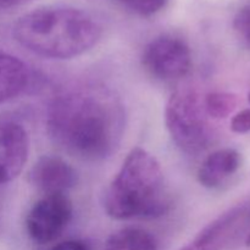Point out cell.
Segmentation results:
<instances>
[{
    "label": "cell",
    "instance_id": "cell-1",
    "mask_svg": "<svg viewBox=\"0 0 250 250\" xmlns=\"http://www.w3.org/2000/svg\"><path fill=\"white\" fill-rule=\"evenodd\" d=\"M126 127L120 98L102 84H83L56 95L46 112L54 143L71 156L102 161L119 149Z\"/></svg>",
    "mask_w": 250,
    "mask_h": 250
},
{
    "label": "cell",
    "instance_id": "cell-2",
    "mask_svg": "<svg viewBox=\"0 0 250 250\" xmlns=\"http://www.w3.org/2000/svg\"><path fill=\"white\" fill-rule=\"evenodd\" d=\"M12 36L20 45L36 55L65 60L94 48L103 36V27L84 10L49 6L20 17Z\"/></svg>",
    "mask_w": 250,
    "mask_h": 250
},
{
    "label": "cell",
    "instance_id": "cell-3",
    "mask_svg": "<svg viewBox=\"0 0 250 250\" xmlns=\"http://www.w3.org/2000/svg\"><path fill=\"white\" fill-rule=\"evenodd\" d=\"M170 205L158 159L143 148L132 149L105 193L106 214L115 220L154 219Z\"/></svg>",
    "mask_w": 250,
    "mask_h": 250
},
{
    "label": "cell",
    "instance_id": "cell-4",
    "mask_svg": "<svg viewBox=\"0 0 250 250\" xmlns=\"http://www.w3.org/2000/svg\"><path fill=\"white\" fill-rule=\"evenodd\" d=\"M204 107V98L193 85L177 88L167 100L165 122L176 146L189 155L210 148L215 129Z\"/></svg>",
    "mask_w": 250,
    "mask_h": 250
},
{
    "label": "cell",
    "instance_id": "cell-5",
    "mask_svg": "<svg viewBox=\"0 0 250 250\" xmlns=\"http://www.w3.org/2000/svg\"><path fill=\"white\" fill-rule=\"evenodd\" d=\"M143 65L151 76L171 82L186 77L192 68V51L183 39L160 36L143 51Z\"/></svg>",
    "mask_w": 250,
    "mask_h": 250
},
{
    "label": "cell",
    "instance_id": "cell-6",
    "mask_svg": "<svg viewBox=\"0 0 250 250\" xmlns=\"http://www.w3.org/2000/svg\"><path fill=\"white\" fill-rule=\"evenodd\" d=\"M72 202L66 194L44 195L27 215V233L36 243H51L63 233L72 220Z\"/></svg>",
    "mask_w": 250,
    "mask_h": 250
},
{
    "label": "cell",
    "instance_id": "cell-7",
    "mask_svg": "<svg viewBox=\"0 0 250 250\" xmlns=\"http://www.w3.org/2000/svg\"><path fill=\"white\" fill-rule=\"evenodd\" d=\"M249 214V204L232 208L210 222L181 250H224L248 226Z\"/></svg>",
    "mask_w": 250,
    "mask_h": 250
},
{
    "label": "cell",
    "instance_id": "cell-8",
    "mask_svg": "<svg viewBox=\"0 0 250 250\" xmlns=\"http://www.w3.org/2000/svg\"><path fill=\"white\" fill-rule=\"evenodd\" d=\"M29 153V137L21 125L0 121V186L6 185L23 170Z\"/></svg>",
    "mask_w": 250,
    "mask_h": 250
},
{
    "label": "cell",
    "instance_id": "cell-9",
    "mask_svg": "<svg viewBox=\"0 0 250 250\" xmlns=\"http://www.w3.org/2000/svg\"><path fill=\"white\" fill-rule=\"evenodd\" d=\"M28 181L44 195L66 194L77 185V173L62 158L44 155L32 166Z\"/></svg>",
    "mask_w": 250,
    "mask_h": 250
},
{
    "label": "cell",
    "instance_id": "cell-10",
    "mask_svg": "<svg viewBox=\"0 0 250 250\" xmlns=\"http://www.w3.org/2000/svg\"><path fill=\"white\" fill-rule=\"evenodd\" d=\"M241 166L242 156L236 149H219L203 161L198 170V181L208 189H216L236 175Z\"/></svg>",
    "mask_w": 250,
    "mask_h": 250
},
{
    "label": "cell",
    "instance_id": "cell-11",
    "mask_svg": "<svg viewBox=\"0 0 250 250\" xmlns=\"http://www.w3.org/2000/svg\"><path fill=\"white\" fill-rule=\"evenodd\" d=\"M31 82L28 66L7 54H0V104L17 97Z\"/></svg>",
    "mask_w": 250,
    "mask_h": 250
},
{
    "label": "cell",
    "instance_id": "cell-12",
    "mask_svg": "<svg viewBox=\"0 0 250 250\" xmlns=\"http://www.w3.org/2000/svg\"><path fill=\"white\" fill-rule=\"evenodd\" d=\"M104 250H158V243L149 232L127 227L111 234L105 243Z\"/></svg>",
    "mask_w": 250,
    "mask_h": 250
},
{
    "label": "cell",
    "instance_id": "cell-13",
    "mask_svg": "<svg viewBox=\"0 0 250 250\" xmlns=\"http://www.w3.org/2000/svg\"><path fill=\"white\" fill-rule=\"evenodd\" d=\"M238 98L229 92H211L204 97V107L211 120H222L229 117L236 110Z\"/></svg>",
    "mask_w": 250,
    "mask_h": 250
},
{
    "label": "cell",
    "instance_id": "cell-14",
    "mask_svg": "<svg viewBox=\"0 0 250 250\" xmlns=\"http://www.w3.org/2000/svg\"><path fill=\"white\" fill-rule=\"evenodd\" d=\"M127 9L141 16L149 17L160 12L168 0H120Z\"/></svg>",
    "mask_w": 250,
    "mask_h": 250
},
{
    "label": "cell",
    "instance_id": "cell-15",
    "mask_svg": "<svg viewBox=\"0 0 250 250\" xmlns=\"http://www.w3.org/2000/svg\"><path fill=\"white\" fill-rule=\"evenodd\" d=\"M233 28L242 43L250 49V2L239 9L233 20Z\"/></svg>",
    "mask_w": 250,
    "mask_h": 250
},
{
    "label": "cell",
    "instance_id": "cell-16",
    "mask_svg": "<svg viewBox=\"0 0 250 250\" xmlns=\"http://www.w3.org/2000/svg\"><path fill=\"white\" fill-rule=\"evenodd\" d=\"M231 129L234 133H248L250 132V109L242 110L232 117Z\"/></svg>",
    "mask_w": 250,
    "mask_h": 250
},
{
    "label": "cell",
    "instance_id": "cell-17",
    "mask_svg": "<svg viewBox=\"0 0 250 250\" xmlns=\"http://www.w3.org/2000/svg\"><path fill=\"white\" fill-rule=\"evenodd\" d=\"M49 250H90L89 246L84 241L80 239H70V241L61 242Z\"/></svg>",
    "mask_w": 250,
    "mask_h": 250
},
{
    "label": "cell",
    "instance_id": "cell-18",
    "mask_svg": "<svg viewBox=\"0 0 250 250\" xmlns=\"http://www.w3.org/2000/svg\"><path fill=\"white\" fill-rule=\"evenodd\" d=\"M29 1H32V0H0V14L22 6Z\"/></svg>",
    "mask_w": 250,
    "mask_h": 250
},
{
    "label": "cell",
    "instance_id": "cell-19",
    "mask_svg": "<svg viewBox=\"0 0 250 250\" xmlns=\"http://www.w3.org/2000/svg\"><path fill=\"white\" fill-rule=\"evenodd\" d=\"M248 99H249V103H250V93H249V95H248Z\"/></svg>",
    "mask_w": 250,
    "mask_h": 250
},
{
    "label": "cell",
    "instance_id": "cell-20",
    "mask_svg": "<svg viewBox=\"0 0 250 250\" xmlns=\"http://www.w3.org/2000/svg\"><path fill=\"white\" fill-rule=\"evenodd\" d=\"M249 224H250V214H249Z\"/></svg>",
    "mask_w": 250,
    "mask_h": 250
}]
</instances>
